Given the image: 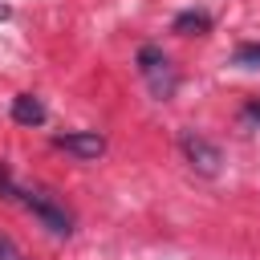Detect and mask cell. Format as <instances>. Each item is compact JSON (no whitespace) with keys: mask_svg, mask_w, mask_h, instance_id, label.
<instances>
[{"mask_svg":"<svg viewBox=\"0 0 260 260\" xmlns=\"http://www.w3.org/2000/svg\"><path fill=\"white\" fill-rule=\"evenodd\" d=\"M53 146L65 150V154H73V158H81V162L106 154V138L98 130H65V134H53Z\"/></svg>","mask_w":260,"mask_h":260,"instance_id":"4","label":"cell"},{"mask_svg":"<svg viewBox=\"0 0 260 260\" xmlns=\"http://www.w3.org/2000/svg\"><path fill=\"white\" fill-rule=\"evenodd\" d=\"M232 65H240V69H260V41H244V45H236Z\"/></svg>","mask_w":260,"mask_h":260,"instance_id":"7","label":"cell"},{"mask_svg":"<svg viewBox=\"0 0 260 260\" xmlns=\"http://www.w3.org/2000/svg\"><path fill=\"white\" fill-rule=\"evenodd\" d=\"M175 32H183V37H203L207 28H211V16L207 12H199V8H187V12H179L175 16V24H171Z\"/></svg>","mask_w":260,"mask_h":260,"instance_id":"6","label":"cell"},{"mask_svg":"<svg viewBox=\"0 0 260 260\" xmlns=\"http://www.w3.org/2000/svg\"><path fill=\"white\" fill-rule=\"evenodd\" d=\"M138 73H142V81H146V89L158 98V102H167V98H175V89H179V73H175V65H171V57L158 49V45H142L138 49Z\"/></svg>","mask_w":260,"mask_h":260,"instance_id":"2","label":"cell"},{"mask_svg":"<svg viewBox=\"0 0 260 260\" xmlns=\"http://www.w3.org/2000/svg\"><path fill=\"white\" fill-rule=\"evenodd\" d=\"M8 16H12V8H8V4H0V20H8Z\"/></svg>","mask_w":260,"mask_h":260,"instance_id":"10","label":"cell"},{"mask_svg":"<svg viewBox=\"0 0 260 260\" xmlns=\"http://www.w3.org/2000/svg\"><path fill=\"white\" fill-rule=\"evenodd\" d=\"M244 118H248V122H256V126H260V102H248V106H244Z\"/></svg>","mask_w":260,"mask_h":260,"instance_id":"9","label":"cell"},{"mask_svg":"<svg viewBox=\"0 0 260 260\" xmlns=\"http://www.w3.org/2000/svg\"><path fill=\"white\" fill-rule=\"evenodd\" d=\"M45 118H49V110L37 93H16L12 98V122L16 126H45Z\"/></svg>","mask_w":260,"mask_h":260,"instance_id":"5","label":"cell"},{"mask_svg":"<svg viewBox=\"0 0 260 260\" xmlns=\"http://www.w3.org/2000/svg\"><path fill=\"white\" fill-rule=\"evenodd\" d=\"M0 260H28V256H24V252H20V248H16V244L0 232Z\"/></svg>","mask_w":260,"mask_h":260,"instance_id":"8","label":"cell"},{"mask_svg":"<svg viewBox=\"0 0 260 260\" xmlns=\"http://www.w3.org/2000/svg\"><path fill=\"white\" fill-rule=\"evenodd\" d=\"M179 150L187 154V162H191L199 175H215V171H219V162H223L219 146H215V142H207V138H203V134H195V130H183V134H179Z\"/></svg>","mask_w":260,"mask_h":260,"instance_id":"3","label":"cell"},{"mask_svg":"<svg viewBox=\"0 0 260 260\" xmlns=\"http://www.w3.org/2000/svg\"><path fill=\"white\" fill-rule=\"evenodd\" d=\"M0 195H8V199H16L24 211H32L53 236H69L73 232V215L49 195V191H37V187H20V183H12V175H8V167L0 162Z\"/></svg>","mask_w":260,"mask_h":260,"instance_id":"1","label":"cell"}]
</instances>
